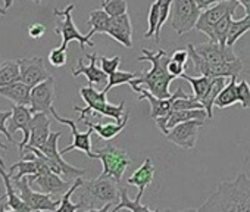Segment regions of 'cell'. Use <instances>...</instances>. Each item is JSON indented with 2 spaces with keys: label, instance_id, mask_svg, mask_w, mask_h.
Returning a JSON list of instances; mask_svg holds the SVG:
<instances>
[{
  "label": "cell",
  "instance_id": "30",
  "mask_svg": "<svg viewBox=\"0 0 250 212\" xmlns=\"http://www.w3.org/2000/svg\"><path fill=\"white\" fill-rule=\"evenodd\" d=\"M238 102V93H237V77H231L227 85L221 90L215 100V106L219 109L229 108L234 103Z\"/></svg>",
  "mask_w": 250,
  "mask_h": 212
},
{
  "label": "cell",
  "instance_id": "31",
  "mask_svg": "<svg viewBox=\"0 0 250 212\" xmlns=\"http://www.w3.org/2000/svg\"><path fill=\"white\" fill-rule=\"evenodd\" d=\"M21 80L18 61H5L0 64V87H5Z\"/></svg>",
  "mask_w": 250,
  "mask_h": 212
},
{
  "label": "cell",
  "instance_id": "26",
  "mask_svg": "<svg viewBox=\"0 0 250 212\" xmlns=\"http://www.w3.org/2000/svg\"><path fill=\"white\" fill-rule=\"evenodd\" d=\"M128 112L125 114V117H124V120L122 121H115V123H112V124H99V123H91L90 120H88V117H84V118H78V121H81V123H84L87 127H90V128H93L96 133H97V136L100 137V139H103V140H106V142H109V140H112L113 137H116L124 128H125V126L128 124Z\"/></svg>",
  "mask_w": 250,
  "mask_h": 212
},
{
  "label": "cell",
  "instance_id": "51",
  "mask_svg": "<svg viewBox=\"0 0 250 212\" xmlns=\"http://www.w3.org/2000/svg\"><path fill=\"white\" fill-rule=\"evenodd\" d=\"M0 15H2V17H6V15H8L6 8H0Z\"/></svg>",
  "mask_w": 250,
  "mask_h": 212
},
{
  "label": "cell",
  "instance_id": "46",
  "mask_svg": "<svg viewBox=\"0 0 250 212\" xmlns=\"http://www.w3.org/2000/svg\"><path fill=\"white\" fill-rule=\"evenodd\" d=\"M46 34V27L40 22L33 24L31 27H28V36L31 39H40Z\"/></svg>",
  "mask_w": 250,
  "mask_h": 212
},
{
  "label": "cell",
  "instance_id": "37",
  "mask_svg": "<svg viewBox=\"0 0 250 212\" xmlns=\"http://www.w3.org/2000/svg\"><path fill=\"white\" fill-rule=\"evenodd\" d=\"M136 77H139V74L134 72H125V71H115L113 74H110L107 77V83L103 87V91L107 93L109 90H112L116 85H122V84H128L131 80H134Z\"/></svg>",
  "mask_w": 250,
  "mask_h": 212
},
{
  "label": "cell",
  "instance_id": "27",
  "mask_svg": "<svg viewBox=\"0 0 250 212\" xmlns=\"http://www.w3.org/2000/svg\"><path fill=\"white\" fill-rule=\"evenodd\" d=\"M31 88L22 80L8 84L5 87H0V96L12 100L15 105H27L30 106L31 102Z\"/></svg>",
  "mask_w": 250,
  "mask_h": 212
},
{
  "label": "cell",
  "instance_id": "19",
  "mask_svg": "<svg viewBox=\"0 0 250 212\" xmlns=\"http://www.w3.org/2000/svg\"><path fill=\"white\" fill-rule=\"evenodd\" d=\"M31 118H33V112L30 109V106H27V105H15L14 103L9 130H11L12 134L17 133V131H22V140L18 145V150H20L21 155L24 152V148L30 142V136H31L30 123H31Z\"/></svg>",
  "mask_w": 250,
  "mask_h": 212
},
{
  "label": "cell",
  "instance_id": "40",
  "mask_svg": "<svg viewBox=\"0 0 250 212\" xmlns=\"http://www.w3.org/2000/svg\"><path fill=\"white\" fill-rule=\"evenodd\" d=\"M161 2V9H159V22H158V28L155 33V42L159 44L161 42V30L165 25L169 14H171V8H172V0H159Z\"/></svg>",
  "mask_w": 250,
  "mask_h": 212
},
{
  "label": "cell",
  "instance_id": "54",
  "mask_svg": "<svg viewBox=\"0 0 250 212\" xmlns=\"http://www.w3.org/2000/svg\"><path fill=\"white\" fill-rule=\"evenodd\" d=\"M5 199H8V196H6V194H5V196H2V197H0V203H2V202H3Z\"/></svg>",
  "mask_w": 250,
  "mask_h": 212
},
{
  "label": "cell",
  "instance_id": "8",
  "mask_svg": "<svg viewBox=\"0 0 250 212\" xmlns=\"http://www.w3.org/2000/svg\"><path fill=\"white\" fill-rule=\"evenodd\" d=\"M75 9V5L74 3H69L65 9H55L53 11V14L56 15V17H62L63 18V21L62 22H59V25L55 28V33L56 34H59L61 37H62V44H61V47L62 49H68V44L71 43V42H78L80 43V46H81V49L84 50V47L85 46H90V47H94V43H93V40H91V37L88 36V34H81L80 33V30L75 27V24H74V18H72V11Z\"/></svg>",
  "mask_w": 250,
  "mask_h": 212
},
{
  "label": "cell",
  "instance_id": "23",
  "mask_svg": "<svg viewBox=\"0 0 250 212\" xmlns=\"http://www.w3.org/2000/svg\"><path fill=\"white\" fill-rule=\"evenodd\" d=\"M153 180H155V165H153L150 158H146L143 161V164L127 178L128 184L139 187V193L136 196V200H142L145 190L153 183Z\"/></svg>",
  "mask_w": 250,
  "mask_h": 212
},
{
  "label": "cell",
  "instance_id": "22",
  "mask_svg": "<svg viewBox=\"0 0 250 212\" xmlns=\"http://www.w3.org/2000/svg\"><path fill=\"white\" fill-rule=\"evenodd\" d=\"M30 142L27 146L40 148L50 136V118L46 112H36L33 114L31 123H30Z\"/></svg>",
  "mask_w": 250,
  "mask_h": 212
},
{
  "label": "cell",
  "instance_id": "25",
  "mask_svg": "<svg viewBox=\"0 0 250 212\" xmlns=\"http://www.w3.org/2000/svg\"><path fill=\"white\" fill-rule=\"evenodd\" d=\"M208 118V112L205 109H177V111H172L164 123H161L158 127L161 130V133L165 136L172 127H175L177 124L180 123H186V121H190V120H202L205 121Z\"/></svg>",
  "mask_w": 250,
  "mask_h": 212
},
{
  "label": "cell",
  "instance_id": "10",
  "mask_svg": "<svg viewBox=\"0 0 250 212\" xmlns=\"http://www.w3.org/2000/svg\"><path fill=\"white\" fill-rule=\"evenodd\" d=\"M14 186L31 211H58L61 199L55 200L52 194L42 193L39 190L37 191L33 190V186L28 181V175H25L20 180H15Z\"/></svg>",
  "mask_w": 250,
  "mask_h": 212
},
{
  "label": "cell",
  "instance_id": "35",
  "mask_svg": "<svg viewBox=\"0 0 250 212\" xmlns=\"http://www.w3.org/2000/svg\"><path fill=\"white\" fill-rule=\"evenodd\" d=\"M83 181H84V178H83V177L75 178V180H74V183H72V186H71L65 193H63V196L61 197L59 208H58V211H59V212H75V211L81 209V206H80L78 203H72L71 197H72V194L78 190V187L83 184Z\"/></svg>",
  "mask_w": 250,
  "mask_h": 212
},
{
  "label": "cell",
  "instance_id": "33",
  "mask_svg": "<svg viewBox=\"0 0 250 212\" xmlns=\"http://www.w3.org/2000/svg\"><path fill=\"white\" fill-rule=\"evenodd\" d=\"M181 78H184L186 81H188V84L193 87V96L196 100L202 102V99L205 97L209 85H210V81L212 78L210 77H206V75H199V77H191L188 74H183Z\"/></svg>",
  "mask_w": 250,
  "mask_h": 212
},
{
  "label": "cell",
  "instance_id": "3",
  "mask_svg": "<svg viewBox=\"0 0 250 212\" xmlns=\"http://www.w3.org/2000/svg\"><path fill=\"white\" fill-rule=\"evenodd\" d=\"M121 183L115 178H102L83 181L78 187V205L81 209L104 212L112 211V205L119 202Z\"/></svg>",
  "mask_w": 250,
  "mask_h": 212
},
{
  "label": "cell",
  "instance_id": "18",
  "mask_svg": "<svg viewBox=\"0 0 250 212\" xmlns=\"http://www.w3.org/2000/svg\"><path fill=\"white\" fill-rule=\"evenodd\" d=\"M20 65V72H21V80L28 84L30 87H34L40 84L42 81L47 80L50 77L43 58H20L17 59Z\"/></svg>",
  "mask_w": 250,
  "mask_h": 212
},
{
  "label": "cell",
  "instance_id": "44",
  "mask_svg": "<svg viewBox=\"0 0 250 212\" xmlns=\"http://www.w3.org/2000/svg\"><path fill=\"white\" fill-rule=\"evenodd\" d=\"M12 117V109H8V111H0V133L5 134V137L8 139V142L14 143V137H12V133L11 130L6 127V121L11 120Z\"/></svg>",
  "mask_w": 250,
  "mask_h": 212
},
{
  "label": "cell",
  "instance_id": "6",
  "mask_svg": "<svg viewBox=\"0 0 250 212\" xmlns=\"http://www.w3.org/2000/svg\"><path fill=\"white\" fill-rule=\"evenodd\" d=\"M187 50L190 53V61L193 62V68L194 72L199 75H206L210 78L215 77H225V78H231V77H238L243 71V62L240 58H237L235 61H229V62H224V64H209L206 61H203L194 50V44H188Z\"/></svg>",
  "mask_w": 250,
  "mask_h": 212
},
{
  "label": "cell",
  "instance_id": "48",
  "mask_svg": "<svg viewBox=\"0 0 250 212\" xmlns=\"http://www.w3.org/2000/svg\"><path fill=\"white\" fill-rule=\"evenodd\" d=\"M219 2H224V0H196L197 6H199L202 11L210 8V6H213V5H216V3H219Z\"/></svg>",
  "mask_w": 250,
  "mask_h": 212
},
{
  "label": "cell",
  "instance_id": "21",
  "mask_svg": "<svg viewBox=\"0 0 250 212\" xmlns=\"http://www.w3.org/2000/svg\"><path fill=\"white\" fill-rule=\"evenodd\" d=\"M106 34L115 42H118L119 44H122L124 47L131 49L133 47V25H131V20L128 14L112 18Z\"/></svg>",
  "mask_w": 250,
  "mask_h": 212
},
{
  "label": "cell",
  "instance_id": "41",
  "mask_svg": "<svg viewBox=\"0 0 250 212\" xmlns=\"http://www.w3.org/2000/svg\"><path fill=\"white\" fill-rule=\"evenodd\" d=\"M47 61L52 66L55 68H61L66 64L68 61V53H66V49H62V47H58V49H52L49 56H47Z\"/></svg>",
  "mask_w": 250,
  "mask_h": 212
},
{
  "label": "cell",
  "instance_id": "38",
  "mask_svg": "<svg viewBox=\"0 0 250 212\" xmlns=\"http://www.w3.org/2000/svg\"><path fill=\"white\" fill-rule=\"evenodd\" d=\"M102 9H104L112 18L128 14V3L127 0H102Z\"/></svg>",
  "mask_w": 250,
  "mask_h": 212
},
{
  "label": "cell",
  "instance_id": "24",
  "mask_svg": "<svg viewBox=\"0 0 250 212\" xmlns=\"http://www.w3.org/2000/svg\"><path fill=\"white\" fill-rule=\"evenodd\" d=\"M0 177H2V180H3V184L6 187V196H8L6 205L0 206V211H6V209L8 211H18V212L31 211L28 208V205L22 200L20 193L17 191L14 181H12V174L9 171H6L5 167H2V165H0Z\"/></svg>",
  "mask_w": 250,
  "mask_h": 212
},
{
  "label": "cell",
  "instance_id": "1",
  "mask_svg": "<svg viewBox=\"0 0 250 212\" xmlns=\"http://www.w3.org/2000/svg\"><path fill=\"white\" fill-rule=\"evenodd\" d=\"M196 211L250 212V178L241 172L232 181H222Z\"/></svg>",
  "mask_w": 250,
  "mask_h": 212
},
{
  "label": "cell",
  "instance_id": "14",
  "mask_svg": "<svg viewBox=\"0 0 250 212\" xmlns=\"http://www.w3.org/2000/svg\"><path fill=\"white\" fill-rule=\"evenodd\" d=\"M50 115L58 121V123H61V124H65V126H68L69 128H71V134H72V143L69 145V146H66L65 149H62L61 150V153L62 155H65V153H68V152H71V150H81V152H84L88 158H94V152L91 150V134H93V128H90L88 127V130L87 131H84V133H81V131H78V128H77V123L74 121V120H68V118H63V117H61L58 112H56V109H55V106L52 108V111H50Z\"/></svg>",
  "mask_w": 250,
  "mask_h": 212
},
{
  "label": "cell",
  "instance_id": "39",
  "mask_svg": "<svg viewBox=\"0 0 250 212\" xmlns=\"http://www.w3.org/2000/svg\"><path fill=\"white\" fill-rule=\"evenodd\" d=\"M159 9H161V2L155 0L147 15V31L145 33V39H155V33L159 22Z\"/></svg>",
  "mask_w": 250,
  "mask_h": 212
},
{
  "label": "cell",
  "instance_id": "52",
  "mask_svg": "<svg viewBox=\"0 0 250 212\" xmlns=\"http://www.w3.org/2000/svg\"><path fill=\"white\" fill-rule=\"evenodd\" d=\"M244 11H246V14H249V15H250V3H247V5L244 6Z\"/></svg>",
  "mask_w": 250,
  "mask_h": 212
},
{
  "label": "cell",
  "instance_id": "49",
  "mask_svg": "<svg viewBox=\"0 0 250 212\" xmlns=\"http://www.w3.org/2000/svg\"><path fill=\"white\" fill-rule=\"evenodd\" d=\"M12 5H14V0H5V8L6 9H9Z\"/></svg>",
  "mask_w": 250,
  "mask_h": 212
},
{
  "label": "cell",
  "instance_id": "17",
  "mask_svg": "<svg viewBox=\"0 0 250 212\" xmlns=\"http://www.w3.org/2000/svg\"><path fill=\"white\" fill-rule=\"evenodd\" d=\"M196 53L206 62L209 64H224L229 61H235L238 56L234 53L232 46L228 44H221L218 42H206L200 44H194Z\"/></svg>",
  "mask_w": 250,
  "mask_h": 212
},
{
  "label": "cell",
  "instance_id": "4",
  "mask_svg": "<svg viewBox=\"0 0 250 212\" xmlns=\"http://www.w3.org/2000/svg\"><path fill=\"white\" fill-rule=\"evenodd\" d=\"M106 94L103 90L99 91L96 90L93 85H87L80 88V96L81 99L85 102V108H80V106H74V111H77L80 114V118L91 115V114H97V115H103V117H109L113 121H122L127 111H125V102L122 100L119 105H112L107 102Z\"/></svg>",
  "mask_w": 250,
  "mask_h": 212
},
{
  "label": "cell",
  "instance_id": "56",
  "mask_svg": "<svg viewBox=\"0 0 250 212\" xmlns=\"http://www.w3.org/2000/svg\"><path fill=\"white\" fill-rule=\"evenodd\" d=\"M33 2H34L36 5H40V3H42V0H33Z\"/></svg>",
  "mask_w": 250,
  "mask_h": 212
},
{
  "label": "cell",
  "instance_id": "9",
  "mask_svg": "<svg viewBox=\"0 0 250 212\" xmlns=\"http://www.w3.org/2000/svg\"><path fill=\"white\" fill-rule=\"evenodd\" d=\"M136 93H139V100H147L150 105V118L155 121L156 126H159L161 123L165 121V118L172 112V103L177 97H187L190 94H187L181 87H178L169 97L167 99H161L156 97L155 94H152L147 88L137 85L133 88Z\"/></svg>",
  "mask_w": 250,
  "mask_h": 212
},
{
  "label": "cell",
  "instance_id": "32",
  "mask_svg": "<svg viewBox=\"0 0 250 212\" xmlns=\"http://www.w3.org/2000/svg\"><path fill=\"white\" fill-rule=\"evenodd\" d=\"M119 209H130V211H133V212H153L149 206H146V205H143L140 200H131L130 197H128V190H127V187H124V186H121V197H119V202L112 208V211L113 212H116V211H119Z\"/></svg>",
  "mask_w": 250,
  "mask_h": 212
},
{
  "label": "cell",
  "instance_id": "5",
  "mask_svg": "<svg viewBox=\"0 0 250 212\" xmlns=\"http://www.w3.org/2000/svg\"><path fill=\"white\" fill-rule=\"evenodd\" d=\"M93 159L102 161L103 170H102L99 177L115 178L118 183H121L125 171H127L128 165L131 164V158L127 153V150L115 146L113 143H110V140L103 148H97L94 150Z\"/></svg>",
  "mask_w": 250,
  "mask_h": 212
},
{
  "label": "cell",
  "instance_id": "28",
  "mask_svg": "<svg viewBox=\"0 0 250 212\" xmlns=\"http://www.w3.org/2000/svg\"><path fill=\"white\" fill-rule=\"evenodd\" d=\"M227 85V78L225 77H215L210 81V85L205 94V97L202 99V105L203 108L208 112V118H213V106H215V100L218 97V94L221 93V90Z\"/></svg>",
  "mask_w": 250,
  "mask_h": 212
},
{
  "label": "cell",
  "instance_id": "7",
  "mask_svg": "<svg viewBox=\"0 0 250 212\" xmlns=\"http://www.w3.org/2000/svg\"><path fill=\"white\" fill-rule=\"evenodd\" d=\"M202 9L196 0H172L171 8V27L178 36H184L196 28Z\"/></svg>",
  "mask_w": 250,
  "mask_h": 212
},
{
  "label": "cell",
  "instance_id": "15",
  "mask_svg": "<svg viewBox=\"0 0 250 212\" xmlns=\"http://www.w3.org/2000/svg\"><path fill=\"white\" fill-rule=\"evenodd\" d=\"M28 181L31 186H36L39 191L47 193L52 196L63 194L69 189V180H63L62 175L53 172L50 168L43 172L28 175Z\"/></svg>",
  "mask_w": 250,
  "mask_h": 212
},
{
  "label": "cell",
  "instance_id": "42",
  "mask_svg": "<svg viewBox=\"0 0 250 212\" xmlns=\"http://www.w3.org/2000/svg\"><path fill=\"white\" fill-rule=\"evenodd\" d=\"M237 93H238V103L243 109L250 108V84L246 80H241L237 84Z\"/></svg>",
  "mask_w": 250,
  "mask_h": 212
},
{
  "label": "cell",
  "instance_id": "47",
  "mask_svg": "<svg viewBox=\"0 0 250 212\" xmlns=\"http://www.w3.org/2000/svg\"><path fill=\"white\" fill-rule=\"evenodd\" d=\"M171 59L180 62L181 65H187V62L190 61V53H188L187 49H186V50H175V52L172 53Z\"/></svg>",
  "mask_w": 250,
  "mask_h": 212
},
{
  "label": "cell",
  "instance_id": "20",
  "mask_svg": "<svg viewBox=\"0 0 250 212\" xmlns=\"http://www.w3.org/2000/svg\"><path fill=\"white\" fill-rule=\"evenodd\" d=\"M87 59H90V64L88 65H84L83 59L80 58L78 62H77V66L72 69V77H78V75H85L87 80H88V84L90 85H106L107 83V74L97 66V61H99V56H97V52H93V53H88L85 55Z\"/></svg>",
  "mask_w": 250,
  "mask_h": 212
},
{
  "label": "cell",
  "instance_id": "2",
  "mask_svg": "<svg viewBox=\"0 0 250 212\" xmlns=\"http://www.w3.org/2000/svg\"><path fill=\"white\" fill-rule=\"evenodd\" d=\"M169 59L171 58L164 49H159L156 53L149 49H143V55L137 58V62H150L152 68L146 69V72L139 74V77L131 80L128 83L130 87L134 88L137 85H146V88L156 97H169L172 94L169 91V85L175 80V77L168 71Z\"/></svg>",
  "mask_w": 250,
  "mask_h": 212
},
{
  "label": "cell",
  "instance_id": "53",
  "mask_svg": "<svg viewBox=\"0 0 250 212\" xmlns=\"http://www.w3.org/2000/svg\"><path fill=\"white\" fill-rule=\"evenodd\" d=\"M0 149H8V146H6V145H3V143H2V140H0Z\"/></svg>",
  "mask_w": 250,
  "mask_h": 212
},
{
  "label": "cell",
  "instance_id": "36",
  "mask_svg": "<svg viewBox=\"0 0 250 212\" xmlns=\"http://www.w3.org/2000/svg\"><path fill=\"white\" fill-rule=\"evenodd\" d=\"M231 22H232V14H227L225 17H222L213 25L215 42H218L221 44H227V39H228V33H229V28H231Z\"/></svg>",
  "mask_w": 250,
  "mask_h": 212
},
{
  "label": "cell",
  "instance_id": "13",
  "mask_svg": "<svg viewBox=\"0 0 250 212\" xmlns=\"http://www.w3.org/2000/svg\"><path fill=\"white\" fill-rule=\"evenodd\" d=\"M202 120H190L186 123H180L175 127H172L167 134V140L174 143L175 146L184 149V150H190L196 146L197 143V137H199V131L203 127Z\"/></svg>",
  "mask_w": 250,
  "mask_h": 212
},
{
  "label": "cell",
  "instance_id": "43",
  "mask_svg": "<svg viewBox=\"0 0 250 212\" xmlns=\"http://www.w3.org/2000/svg\"><path fill=\"white\" fill-rule=\"evenodd\" d=\"M99 62H100V68L107 74V77L110 74H113L115 71H118L119 65H121V58L119 56H113V58H106V56H99Z\"/></svg>",
  "mask_w": 250,
  "mask_h": 212
},
{
  "label": "cell",
  "instance_id": "11",
  "mask_svg": "<svg viewBox=\"0 0 250 212\" xmlns=\"http://www.w3.org/2000/svg\"><path fill=\"white\" fill-rule=\"evenodd\" d=\"M238 5L240 3L237 0H224V2H219V3L202 11L200 17L197 20V24H196V30L203 33L209 40L215 42L213 25L227 14H234Z\"/></svg>",
  "mask_w": 250,
  "mask_h": 212
},
{
  "label": "cell",
  "instance_id": "12",
  "mask_svg": "<svg viewBox=\"0 0 250 212\" xmlns=\"http://www.w3.org/2000/svg\"><path fill=\"white\" fill-rule=\"evenodd\" d=\"M62 133L56 131V133H50L49 139L37 149H40L47 158H50L52 161H55L59 167V174L62 177H65L66 180H75L78 177H84L85 170L84 168H77L71 164H68L66 161H63V155L61 153V150H58V140L61 139Z\"/></svg>",
  "mask_w": 250,
  "mask_h": 212
},
{
  "label": "cell",
  "instance_id": "34",
  "mask_svg": "<svg viewBox=\"0 0 250 212\" xmlns=\"http://www.w3.org/2000/svg\"><path fill=\"white\" fill-rule=\"evenodd\" d=\"M247 31H250V15L246 14V17H243L241 20H232L231 22V28L228 33V39H227V44L228 46H234L237 43V40H240Z\"/></svg>",
  "mask_w": 250,
  "mask_h": 212
},
{
  "label": "cell",
  "instance_id": "50",
  "mask_svg": "<svg viewBox=\"0 0 250 212\" xmlns=\"http://www.w3.org/2000/svg\"><path fill=\"white\" fill-rule=\"evenodd\" d=\"M237 2H238V3H240V5H241L243 8H244V6H246L247 3H250V0H237Z\"/></svg>",
  "mask_w": 250,
  "mask_h": 212
},
{
  "label": "cell",
  "instance_id": "16",
  "mask_svg": "<svg viewBox=\"0 0 250 212\" xmlns=\"http://www.w3.org/2000/svg\"><path fill=\"white\" fill-rule=\"evenodd\" d=\"M55 100V78L50 75L47 80L42 81L40 84L31 88V102L30 109L33 114L36 112H46L50 114Z\"/></svg>",
  "mask_w": 250,
  "mask_h": 212
},
{
  "label": "cell",
  "instance_id": "55",
  "mask_svg": "<svg viewBox=\"0 0 250 212\" xmlns=\"http://www.w3.org/2000/svg\"><path fill=\"white\" fill-rule=\"evenodd\" d=\"M0 165H2V167H5V162H3V159H2V156H0Z\"/></svg>",
  "mask_w": 250,
  "mask_h": 212
},
{
  "label": "cell",
  "instance_id": "45",
  "mask_svg": "<svg viewBox=\"0 0 250 212\" xmlns=\"http://www.w3.org/2000/svg\"><path fill=\"white\" fill-rule=\"evenodd\" d=\"M168 71H169L175 78H178V77H181V75L184 74L186 65H181L180 62H177V61H174V59H169V62H168Z\"/></svg>",
  "mask_w": 250,
  "mask_h": 212
},
{
  "label": "cell",
  "instance_id": "29",
  "mask_svg": "<svg viewBox=\"0 0 250 212\" xmlns=\"http://www.w3.org/2000/svg\"><path fill=\"white\" fill-rule=\"evenodd\" d=\"M110 21H112V17L104 9L91 11L90 18H88V25H90L88 36L93 37L94 34H106Z\"/></svg>",
  "mask_w": 250,
  "mask_h": 212
}]
</instances>
